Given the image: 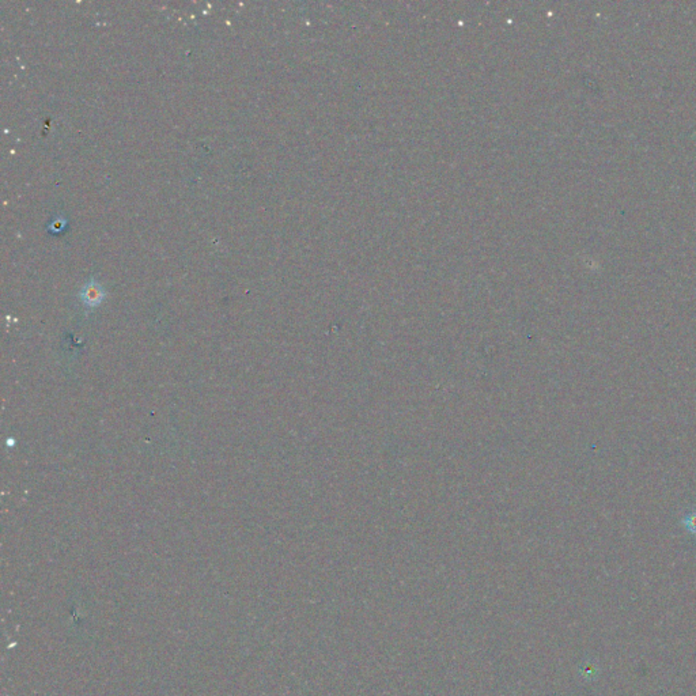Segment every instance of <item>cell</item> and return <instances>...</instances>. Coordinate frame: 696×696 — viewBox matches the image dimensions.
<instances>
[{
	"label": "cell",
	"instance_id": "cell-2",
	"mask_svg": "<svg viewBox=\"0 0 696 696\" xmlns=\"http://www.w3.org/2000/svg\"><path fill=\"white\" fill-rule=\"evenodd\" d=\"M683 525L686 526V529L693 533L694 536H696V510L688 513L684 519H683Z\"/></svg>",
	"mask_w": 696,
	"mask_h": 696
},
{
	"label": "cell",
	"instance_id": "cell-1",
	"mask_svg": "<svg viewBox=\"0 0 696 696\" xmlns=\"http://www.w3.org/2000/svg\"><path fill=\"white\" fill-rule=\"evenodd\" d=\"M79 297L82 299L85 306L94 307V306H99L105 298V290L102 289V286L99 282H96L94 279H90L80 290Z\"/></svg>",
	"mask_w": 696,
	"mask_h": 696
}]
</instances>
